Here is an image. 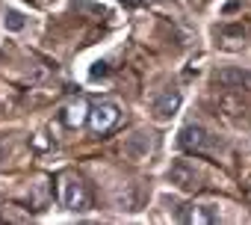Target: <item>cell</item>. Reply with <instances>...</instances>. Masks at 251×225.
I'll use <instances>...</instances> for the list:
<instances>
[{
    "mask_svg": "<svg viewBox=\"0 0 251 225\" xmlns=\"http://www.w3.org/2000/svg\"><path fill=\"white\" fill-rule=\"evenodd\" d=\"M59 198H62V204H65L68 210H74V213H83V210H89V204H92L89 187H86L80 178H62V184H59Z\"/></svg>",
    "mask_w": 251,
    "mask_h": 225,
    "instance_id": "6da1fadb",
    "label": "cell"
},
{
    "mask_svg": "<svg viewBox=\"0 0 251 225\" xmlns=\"http://www.w3.org/2000/svg\"><path fill=\"white\" fill-rule=\"evenodd\" d=\"M177 142H180L183 151H192V154H204V151L213 148V137H210L207 128H201V125H186V128H180Z\"/></svg>",
    "mask_w": 251,
    "mask_h": 225,
    "instance_id": "7a4b0ae2",
    "label": "cell"
},
{
    "mask_svg": "<svg viewBox=\"0 0 251 225\" xmlns=\"http://www.w3.org/2000/svg\"><path fill=\"white\" fill-rule=\"evenodd\" d=\"M118 116H121L118 104H112V101H98L95 107H89V125L95 134H106L118 122Z\"/></svg>",
    "mask_w": 251,
    "mask_h": 225,
    "instance_id": "3957f363",
    "label": "cell"
},
{
    "mask_svg": "<svg viewBox=\"0 0 251 225\" xmlns=\"http://www.w3.org/2000/svg\"><path fill=\"white\" fill-rule=\"evenodd\" d=\"M177 219L180 222H195V225H213L222 216H219V207H213V204H180Z\"/></svg>",
    "mask_w": 251,
    "mask_h": 225,
    "instance_id": "277c9868",
    "label": "cell"
},
{
    "mask_svg": "<svg viewBox=\"0 0 251 225\" xmlns=\"http://www.w3.org/2000/svg\"><path fill=\"white\" fill-rule=\"evenodd\" d=\"M169 181H172L175 187L186 190V193L201 187V175L195 172V166H192L189 160H177V163H172V169H169Z\"/></svg>",
    "mask_w": 251,
    "mask_h": 225,
    "instance_id": "5b68a950",
    "label": "cell"
},
{
    "mask_svg": "<svg viewBox=\"0 0 251 225\" xmlns=\"http://www.w3.org/2000/svg\"><path fill=\"white\" fill-rule=\"evenodd\" d=\"M180 101H183V98H180L177 89H166V92H160V95L154 98V107H151V110H154V119H157V122L172 119L175 112L180 110Z\"/></svg>",
    "mask_w": 251,
    "mask_h": 225,
    "instance_id": "8992f818",
    "label": "cell"
},
{
    "mask_svg": "<svg viewBox=\"0 0 251 225\" xmlns=\"http://www.w3.org/2000/svg\"><path fill=\"white\" fill-rule=\"evenodd\" d=\"M154 148V134L151 131H136L133 137H127V142H124V154H127L130 160H145Z\"/></svg>",
    "mask_w": 251,
    "mask_h": 225,
    "instance_id": "52a82bcc",
    "label": "cell"
},
{
    "mask_svg": "<svg viewBox=\"0 0 251 225\" xmlns=\"http://www.w3.org/2000/svg\"><path fill=\"white\" fill-rule=\"evenodd\" d=\"M216 83L225 86V89H251V71H242V68H222L216 74Z\"/></svg>",
    "mask_w": 251,
    "mask_h": 225,
    "instance_id": "ba28073f",
    "label": "cell"
},
{
    "mask_svg": "<svg viewBox=\"0 0 251 225\" xmlns=\"http://www.w3.org/2000/svg\"><path fill=\"white\" fill-rule=\"evenodd\" d=\"M89 119V107L83 104V101H74V104H68L65 107V112H62V122L68 125V128H83V122Z\"/></svg>",
    "mask_w": 251,
    "mask_h": 225,
    "instance_id": "9c48e42d",
    "label": "cell"
},
{
    "mask_svg": "<svg viewBox=\"0 0 251 225\" xmlns=\"http://www.w3.org/2000/svg\"><path fill=\"white\" fill-rule=\"evenodd\" d=\"M3 27H6L9 33H21V30L27 27L24 12H18V9H6V12H3Z\"/></svg>",
    "mask_w": 251,
    "mask_h": 225,
    "instance_id": "30bf717a",
    "label": "cell"
},
{
    "mask_svg": "<svg viewBox=\"0 0 251 225\" xmlns=\"http://www.w3.org/2000/svg\"><path fill=\"white\" fill-rule=\"evenodd\" d=\"M106 74H109L106 62H95V65H92V71H89V77H92V80H98V77H106Z\"/></svg>",
    "mask_w": 251,
    "mask_h": 225,
    "instance_id": "8fae6325",
    "label": "cell"
},
{
    "mask_svg": "<svg viewBox=\"0 0 251 225\" xmlns=\"http://www.w3.org/2000/svg\"><path fill=\"white\" fill-rule=\"evenodd\" d=\"M6 157H9V145L0 140V166H3V160H6Z\"/></svg>",
    "mask_w": 251,
    "mask_h": 225,
    "instance_id": "7c38bea8",
    "label": "cell"
},
{
    "mask_svg": "<svg viewBox=\"0 0 251 225\" xmlns=\"http://www.w3.org/2000/svg\"><path fill=\"white\" fill-rule=\"evenodd\" d=\"M192 3H195V0H192ZM204 3H207V0H198V6H204Z\"/></svg>",
    "mask_w": 251,
    "mask_h": 225,
    "instance_id": "4fadbf2b",
    "label": "cell"
}]
</instances>
